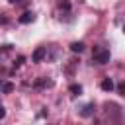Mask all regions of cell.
<instances>
[{
	"mask_svg": "<svg viewBox=\"0 0 125 125\" xmlns=\"http://www.w3.org/2000/svg\"><path fill=\"white\" fill-rule=\"evenodd\" d=\"M92 59L98 64H105V62H109V51L107 49H102V47H96L94 53H92Z\"/></svg>",
	"mask_w": 125,
	"mask_h": 125,
	"instance_id": "obj_1",
	"label": "cell"
},
{
	"mask_svg": "<svg viewBox=\"0 0 125 125\" xmlns=\"http://www.w3.org/2000/svg\"><path fill=\"white\" fill-rule=\"evenodd\" d=\"M45 55H47V49H45V47H37V49L33 51V55H31V61H33V62H41V61L45 59Z\"/></svg>",
	"mask_w": 125,
	"mask_h": 125,
	"instance_id": "obj_2",
	"label": "cell"
},
{
	"mask_svg": "<svg viewBox=\"0 0 125 125\" xmlns=\"http://www.w3.org/2000/svg\"><path fill=\"white\" fill-rule=\"evenodd\" d=\"M94 111H96V105H94V104H86L78 113H80L82 117H90V115H94Z\"/></svg>",
	"mask_w": 125,
	"mask_h": 125,
	"instance_id": "obj_3",
	"label": "cell"
},
{
	"mask_svg": "<svg viewBox=\"0 0 125 125\" xmlns=\"http://www.w3.org/2000/svg\"><path fill=\"white\" fill-rule=\"evenodd\" d=\"M33 18H35V14H33V12H23V14L20 16V23H31V21H33Z\"/></svg>",
	"mask_w": 125,
	"mask_h": 125,
	"instance_id": "obj_4",
	"label": "cell"
},
{
	"mask_svg": "<svg viewBox=\"0 0 125 125\" xmlns=\"http://www.w3.org/2000/svg\"><path fill=\"white\" fill-rule=\"evenodd\" d=\"M100 86H102L104 92H111V90H113V80H111V78H104Z\"/></svg>",
	"mask_w": 125,
	"mask_h": 125,
	"instance_id": "obj_5",
	"label": "cell"
},
{
	"mask_svg": "<svg viewBox=\"0 0 125 125\" xmlns=\"http://www.w3.org/2000/svg\"><path fill=\"white\" fill-rule=\"evenodd\" d=\"M70 51H72V53H82V51H84V43H82V41H74V43L70 45Z\"/></svg>",
	"mask_w": 125,
	"mask_h": 125,
	"instance_id": "obj_6",
	"label": "cell"
},
{
	"mask_svg": "<svg viewBox=\"0 0 125 125\" xmlns=\"http://www.w3.org/2000/svg\"><path fill=\"white\" fill-rule=\"evenodd\" d=\"M35 86H37V88H51V86H53V80H45V78H39V80L35 82Z\"/></svg>",
	"mask_w": 125,
	"mask_h": 125,
	"instance_id": "obj_7",
	"label": "cell"
},
{
	"mask_svg": "<svg viewBox=\"0 0 125 125\" xmlns=\"http://www.w3.org/2000/svg\"><path fill=\"white\" fill-rule=\"evenodd\" d=\"M68 92H70L72 96H80V94H82V86H80V84H70V86H68Z\"/></svg>",
	"mask_w": 125,
	"mask_h": 125,
	"instance_id": "obj_8",
	"label": "cell"
},
{
	"mask_svg": "<svg viewBox=\"0 0 125 125\" xmlns=\"http://www.w3.org/2000/svg\"><path fill=\"white\" fill-rule=\"evenodd\" d=\"M0 88H2L4 94H10V92L14 90V84H10V82H2V80H0Z\"/></svg>",
	"mask_w": 125,
	"mask_h": 125,
	"instance_id": "obj_9",
	"label": "cell"
},
{
	"mask_svg": "<svg viewBox=\"0 0 125 125\" xmlns=\"http://www.w3.org/2000/svg\"><path fill=\"white\" fill-rule=\"evenodd\" d=\"M59 8H61V10H68V8H70V2H68V0H59Z\"/></svg>",
	"mask_w": 125,
	"mask_h": 125,
	"instance_id": "obj_10",
	"label": "cell"
},
{
	"mask_svg": "<svg viewBox=\"0 0 125 125\" xmlns=\"http://www.w3.org/2000/svg\"><path fill=\"white\" fill-rule=\"evenodd\" d=\"M117 92H119V94H123V92H125V84H123V82H119V84H117Z\"/></svg>",
	"mask_w": 125,
	"mask_h": 125,
	"instance_id": "obj_11",
	"label": "cell"
},
{
	"mask_svg": "<svg viewBox=\"0 0 125 125\" xmlns=\"http://www.w3.org/2000/svg\"><path fill=\"white\" fill-rule=\"evenodd\" d=\"M4 117H6V109L0 105V119H4Z\"/></svg>",
	"mask_w": 125,
	"mask_h": 125,
	"instance_id": "obj_12",
	"label": "cell"
},
{
	"mask_svg": "<svg viewBox=\"0 0 125 125\" xmlns=\"http://www.w3.org/2000/svg\"><path fill=\"white\" fill-rule=\"evenodd\" d=\"M8 2H10V4H16V2H20V0H8Z\"/></svg>",
	"mask_w": 125,
	"mask_h": 125,
	"instance_id": "obj_13",
	"label": "cell"
}]
</instances>
